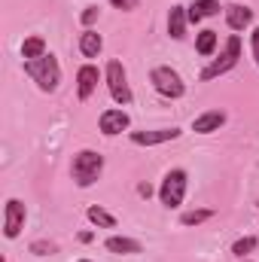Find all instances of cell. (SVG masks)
I'll return each mask as SVG.
<instances>
[{
    "label": "cell",
    "mask_w": 259,
    "mask_h": 262,
    "mask_svg": "<svg viewBox=\"0 0 259 262\" xmlns=\"http://www.w3.org/2000/svg\"><path fill=\"white\" fill-rule=\"evenodd\" d=\"M25 73L43 89V92H55L58 89V82H61V67L58 61L46 52L43 58H34V61H25Z\"/></svg>",
    "instance_id": "obj_1"
},
{
    "label": "cell",
    "mask_w": 259,
    "mask_h": 262,
    "mask_svg": "<svg viewBox=\"0 0 259 262\" xmlns=\"http://www.w3.org/2000/svg\"><path fill=\"white\" fill-rule=\"evenodd\" d=\"M101 171H104V159H101V152H95V149H82V152H76V159H73V180L85 189V186H92L98 177H101Z\"/></svg>",
    "instance_id": "obj_2"
},
{
    "label": "cell",
    "mask_w": 259,
    "mask_h": 262,
    "mask_svg": "<svg viewBox=\"0 0 259 262\" xmlns=\"http://www.w3.org/2000/svg\"><path fill=\"white\" fill-rule=\"evenodd\" d=\"M149 82H153V89H156L159 95H165V98H180V95H183V79H180V73L171 70V67H153Z\"/></svg>",
    "instance_id": "obj_3"
},
{
    "label": "cell",
    "mask_w": 259,
    "mask_h": 262,
    "mask_svg": "<svg viewBox=\"0 0 259 262\" xmlns=\"http://www.w3.org/2000/svg\"><path fill=\"white\" fill-rule=\"evenodd\" d=\"M238 55H241V40H238V37H229V43H226V52H223L217 61H210V64L201 70V79L207 82V79H217L220 73L232 70V67L238 64Z\"/></svg>",
    "instance_id": "obj_4"
},
{
    "label": "cell",
    "mask_w": 259,
    "mask_h": 262,
    "mask_svg": "<svg viewBox=\"0 0 259 262\" xmlns=\"http://www.w3.org/2000/svg\"><path fill=\"white\" fill-rule=\"evenodd\" d=\"M183 195H186V171H171L162 180L159 198H162L165 207H180L183 204Z\"/></svg>",
    "instance_id": "obj_5"
},
{
    "label": "cell",
    "mask_w": 259,
    "mask_h": 262,
    "mask_svg": "<svg viewBox=\"0 0 259 262\" xmlns=\"http://www.w3.org/2000/svg\"><path fill=\"white\" fill-rule=\"evenodd\" d=\"M107 85H110V95H113L116 104H131V89L125 82V67L119 61L107 64Z\"/></svg>",
    "instance_id": "obj_6"
},
{
    "label": "cell",
    "mask_w": 259,
    "mask_h": 262,
    "mask_svg": "<svg viewBox=\"0 0 259 262\" xmlns=\"http://www.w3.org/2000/svg\"><path fill=\"white\" fill-rule=\"evenodd\" d=\"M25 216H28L25 204L18 198H9L6 201V210H3V235L6 238H18V232L25 229Z\"/></svg>",
    "instance_id": "obj_7"
},
{
    "label": "cell",
    "mask_w": 259,
    "mask_h": 262,
    "mask_svg": "<svg viewBox=\"0 0 259 262\" xmlns=\"http://www.w3.org/2000/svg\"><path fill=\"white\" fill-rule=\"evenodd\" d=\"M180 131L177 128H156V131H131V140L137 146H156V143H168V140H177Z\"/></svg>",
    "instance_id": "obj_8"
},
{
    "label": "cell",
    "mask_w": 259,
    "mask_h": 262,
    "mask_svg": "<svg viewBox=\"0 0 259 262\" xmlns=\"http://www.w3.org/2000/svg\"><path fill=\"white\" fill-rule=\"evenodd\" d=\"M128 113L125 110H104L101 113V134H107V137H113V134H119V131L128 128Z\"/></svg>",
    "instance_id": "obj_9"
},
{
    "label": "cell",
    "mask_w": 259,
    "mask_h": 262,
    "mask_svg": "<svg viewBox=\"0 0 259 262\" xmlns=\"http://www.w3.org/2000/svg\"><path fill=\"white\" fill-rule=\"evenodd\" d=\"M95 85H98V67L92 64L79 67V73H76V95H79V101H89Z\"/></svg>",
    "instance_id": "obj_10"
},
{
    "label": "cell",
    "mask_w": 259,
    "mask_h": 262,
    "mask_svg": "<svg viewBox=\"0 0 259 262\" xmlns=\"http://www.w3.org/2000/svg\"><path fill=\"white\" fill-rule=\"evenodd\" d=\"M223 122H226V113H223V110H207V113H201V116L192 122V131H198V134H210V131L220 128Z\"/></svg>",
    "instance_id": "obj_11"
},
{
    "label": "cell",
    "mask_w": 259,
    "mask_h": 262,
    "mask_svg": "<svg viewBox=\"0 0 259 262\" xmlns=\"http://www.w3.org/2000/svg\"><path fill=\"white\" fill-rule=\"evenodd\" d=\"M250 18H253V9H247V6H229L226 9V21H229V28L232 31H244L247 25H250Z\"/></svg>",
    "instance_id": "obj_12"
},
{
    "label": "cell",
    "mask_w": 259,
    "mask_h": 262,
    "mask_svg": "<svg viewBox=\"0 0 259 262\" xmlns=\"http://www.w3.org/2000/svg\"><path fill=\"white\" fill-rule=\"evenodd\" d=\"M186 21H189L186 9H183V6H171V15H168V34H171L174 40H180V37L186 34Z\"/></svg>",
    "instance_id": "obj_13"
},
{
    "label": "cell",
    "mask_w": 259,
    "mask_h": 262,
    "mask_svg": "<svg viewBox=\"0 0 259 262\" xmlns=\"http://www.w3.org/2000/svg\"><path fill=\"white\" fill-rule=\"evenodd\" d=\"M217 12H220V3H217V0H195L186 15H189V21H201V18L217 15Z\"/></svg>",
    "instance_id": "obj_14"
},
{
    "label": "cell",
    "mask_w": 259,
    "mask_h": 262,
    "mask_svg": "<svg viewBox=\"0 0 259 262\" xmlns=\"http://www.w3.org/2000/svg\"><path fill=\"white\" fill-rule=\"evenodd\" d=\"M101 46H104V40H101V34H95V31H85V34L79 37V49H82V55H89V58H95V55L101 52Z\"/></svg>",
    "instance_id": "obj_15"
},
{
    "label": "cell",
    "mask_w": 259,
    "mask_h": 262,
    "mask_svg": "<svg viewBox=\"0 0 259 262\" xmlns=\"http://www.w3.org/2000/svg\"><path fill=\"white\" fill-rule=\"evenodd\" d=\"M43 55H46L43 37H28L25 46H21V58H25V61H34V58H43Z\"/></svg>",
    "instance_id": "obj_16"
},
{
    "label": "cell",
    "mask_w": 259,
    "mask_h": 262,
    "mask_svg": "<svg viewBox=\"0 0 259 262\" xmlns=\"http://www.w3.org/2000/svg\"><path fill=\"white\" fill-rule=\"evenodd\" d=\"M107 250L110 253H140V244L131 241V238H110L107 241Z\"/></svg>",
    "instance_id": "obj_17"
},
{
    "label": "cell",
    "mask_w": 259,
    "mask_h": 262,
    "mask_svg": "<svg viewBox=\"0 0 259 262\" xmlns=\"http://www.w3.org/2000/svg\"><path fill=\"white\" fill-rule=\"evenodd\" d=\"M195 49H198L201 55H210V52L217 49V31H201L198 40H195Z\"/></svg>",
    "instance_id": "obj_18"
},
{
    "label": "cell",
    "mask_w": 259,
    "mask_h": 262,
    "mask_svg": "<svg viewBox=\"0 0 259 262\" xmlns=\"http://www.w3.org/2000/svg\"><path fill=\"white\" fill-rule=\"evenodd\" d=\"M89 220H92L95 226H104V229H113V226H116V220H113L104 207H89Z\"/></svg>",
    "instance_id": "obj_19"
},
{
    "label": "cell",
    "mask_w": 259,
    "mask_h": 262,
    "mask_svg": "<svg viewBox=\"0 0 259 262\" xmlns=\"http://www.w3.org/2000/svg\"><path fill=\"white\" fill-rule=\"evenodd\" d=\"M210 216H213V210H189V213L180 216V223H183V226H198V223H204V220H210Z\"/></svg>",
    "instance_id": "obj_20"
},
{
    "label": "cell",
    "mask_w": 259,
    "mask_h": 262,
    "mask_svg": "<svg viewBox=\"0 0 259 262\" xmlns=\"http://www.w3.org/2000/svg\"><path fill=\"white\" fill-rule=\"evenodd\" d=\"M253 247H256V238H241V241H235V247H232V253L244 259V256H247V253H250Z\"/></svg>",
    "instance_id": "obj_21"
},
{
    "label": "cell",
    "mask_w": 259,
    "mask_h": 262,
    "mask_svg": "<svg viewBox=\"0 0 259 262\" xmlns=\"http://www.w3.org/2000/svg\"><path fill=\"white\" fill-rule=\"evenodd\" d=\"M31 253H37V256H52V253H55V244H52V241H34V244H31Z\"/></svg>",
    "instance_id": "obj_22"
},
{
    "label": "cell",
    "mask_w": 259,
    "mask_h": 262,
    "mask_svg": "<svg viewBox=\"0 0 259 262\" xmlns=\"http://www.w3.org/2000/svg\"><path fill=\"white\" fill-rule=\"evenodd\" d=\"M98 18V6H85V12H82V25H92Z\"/></svg>",
    "instance_id": "obj_23"
},
{
    "label": "cell",
    "mask_w": 259,
    "mask_h": 262,
    "mask_svg": "<svg viewBox=\"0 0 259 262\" xmlns=\"http://www.w3.org/2000/svg\"><path fill=\"white\" fill-rule=\"evenodd\" d=\"M110 3H113L116 9H125V12H128V9H134V6H137V0H110Z\"/></svg>",
    "instance_id": "obj_24"
},
{
    "label": "cell",
    "mask_w": 259,
    "mask_h": 262,
    "mask_svg": "<svg viewBox=\"0 0 259 262\" xmlns=\"http://www.w3.org/2000/svg\"><path fill=\"white\" fill-rule=\"evenodd\" d=\"M253 58H256V64H259V28L253 31Z\"/></svg>",
    "instance_id": "obj_25"
},
{
    "label": "cell",
    "mask_w": 259,
    "mask_h": 262,
    "mask_svg": "<svg viewBox=\"0 0 259 262\" xmlns=\"http://www.w3.org/2000/svg\"><path fill=\"white\" fill-rule=\"evenodd\" d=\"M82 262H89V259H82Z\"/></svg>",
    "instance_id": "obj_26"
},
{
    "label": "cell",
    "mask_w": 259,
    "mask_h": 262,
    "mask_svg": "<svg viewBox=\"0 0 259 262\" xmlns=\"http://www.w3.org/2000/svg\"><path fill=\"white\" fill-rule=\"evenodd\" d=\"M244 262H247V259H244Z\"/></svg>",
    "instance_id": "obj_27"
}]
</instances>
